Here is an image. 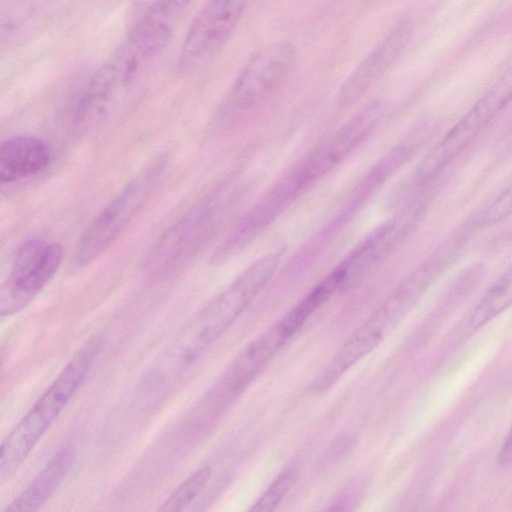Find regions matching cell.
I'll return each instance as SVG.
<instances>
[{
    "label": "cell",
    "mask_w": 512,
    "mask_h": 512,
    "mask_svg": "<svg viewBox=\"0 0 512 512\" xmlns=\"http://www.w3.org/2000/svg\"><path fill=\"white\" fill-rule=\"evenodd\" d=\"M282 255V250H274L261 256L211 299L170 342L162 354L166 366L179 374L188 372L268 284Z\"/></svg>",
    "instance_id": "6da1fadb"
},
{
    "label": "cell",
    "mask_w": 512,
    "mask_h": 512,
    "mask_svg": "<svg viewBox=\"0 0 512 512\" xmlns=\"http://www.w3.org/2000/svg\"><path fill=\"white\" fill-rule=\"evenodd\" d=\"M102 345L100 335L87 340L2 441L1 483L15 474L64 410L86 379Z\"/></svg>",
    "instance_id": "7a4b0ae2"
},
{
    "label": "cell",
    "mask_w": 512,
    "mask_h": 512,
    "mask_svg": "<svg viewBox=\"0 0 512 512\" xmlns=\"http://www.w3.org/2000/svg\"><path fill=\"white\" fill-rule=\"evenodd\" d=\"M167 162L165 154L148 161L92 219L76 246L79 267L99 258L140 213L162 180Z\"/></svg>",
    "instance_id": "3957f363"
},
{
    "label": "cell",
    "mask_w": 512,
    "mask_h": 512,
    "mask_svg": "<svg viewBox=\"0 0 512 512\" xmlns=\"http://www.w3.org/2000/svg\"><path fill=\"white\" fill-rule=\"evenodd\" d=\"M295 60V49L286 41L274 42L254 53L225 94L215 115L226 123L265 101L286 80Z\"/></svg>",
    "instance_id": "277c9868"
},
{
    "label": "cell",
    "mask_w": 512,
    "mask_h": 512,
    "mask_svg": "<svg viewBox=\"0 0 512 512\" xmlns=\"http://www.w3.org/2000/svg\"><path fill=\"white\" fill-rule=\"evenodd\" d=\"M294 334L283 316L247 344L197 407V424L220 415Z\"/></svg>",
    "instance_id": "5b68a950"
},
{
    "label": "cell",
    "mask_w": 512,
    "mask_h": 512,
    "mask_svg": "<svg viewBox=\"0 0 512 512\" xmlns=\"http://www.w3.org/2000/svg\"><path fill=\"white\" fill-rule=\"evenodd\" d=\"M232 203L228 195L186 213L159 238L146 259L145 267L158 273L184 264L215 233Z\"/></svg>",
    "instance_id": "8992f818"
},
{
    "label": "cell",
    "mask_w": 512,
    "mask_h": 512,
    "mask_svg": "<svg viewBox=\"0 0 512 512\" xmlns=\"http://www.w3.org/2000/svg\"><path fill=\"white\" fill-rule=\"evenodd\" d=\"M62 258L63 250L57 242L36 238L22 243L1 286V316H11L25 308L53 279Z\"/></svg>",
    "instance_id": "52a82bcc"
},
{
    "label": "cell",
    "mask_w": 512,
    "mask_h": 512,
    "mask_svg": "<svg viewBox=\"0 0 512 512\" xmlns=\"http://www.w3.org/2000/svg\"><path fill=\"white\" fill-rule=\"evenodd\" d=\"M248 0H205L184 37L180 64L196 67L215 56L233 35Z\"/></svg>",
    "instance_id": "ba28073f"
},
{
    "label": "cell",
    "mask_w": 512,
    "mask_h": 512,
    "mask_svg": "<svg viewBox=\"0 0 512 512\" xmlns=\"http://www.w3.org/2000/svg\"><path fill=\"white\" fill-rule=\"evenodd\" d=\"M412 31L411 22L402 21L371 49L340 87L339 106H351L381 79L405 49Z\"/></svg>",
    "instance_id": "9c48e42d"
},
{
    "label": "cell",
    "mask_w": 512,
    "mask_h": 512,
    "mask_svg": "<svg viewBox=\"0 0 512 512\" xmlns=\"http://www.w3.org/2000/svg\"><path fill=\"white\" fill-rule=\"evenodd\" d=\"M411 220L395 217L375 228L335 267L348 288L384 259L403 239Z\"/></svg>",
    "instance_id": "30bf717a"
},
{
    "label": "cell",
    "mask_w": 512,
    "mask_h": 512,
    "mask_svg": "<svg viewBox=\"0 0 512 512\" xmlns=\"http://www.w3.org/2000/svg\"><path fill=\"white\" fill-rule=\"evenodd\" d=\"M50 147L27 135L12 136L0 148V181L11 183L43 171L51 162Z\"/></svg>",
    "instance_id": "8fae6325"
},
{
    "label": "cell",
    "mask_w": 512,
    "mask_h": 512,
    "mask_svg": "<svg viewBox=\"0 0 512 512\" xmlns=\"http://www.w3.org/2000/svg\"><path fill=\"white\" fill-rule=\"evenodd\" d=\"M411 148L397 145L387 152L357 182L339 211L335 214L327 232L344 225L356 211L407 161Z\"/></svg>",
    "instance_id": "7c38bea8"
},
{
    "label": "cell",
    "mask_w": 512,
    "mask_h": 512,
    "mask_svg": "<svg viewBox=\"0 0 512 512\" xmlns=\"http://www.w3.org/2000/svg\"><path fill=\"white\" fill-rule=\"evenodd\" d=\"M74 457L72 446L65 445L60 448L3 512H28L40 509L68 474Z\"/></svg>",
    "instance_id": "4fadbf2b"
},
{
    "label": "cell",
    "mask_w": 512,
    "mask_h": 512,
    "mask_svg": "<svg viewBox=\"0 0 512 512\" xmlns=\"http://www.w3.org/2000/svg\"><path fill=\"white\" fill-rule=\"evenodd\" d=\"M512 305V263L496 280L472 311L468 320L478 329Z\"/></svg>",
    "instance_id": "5bb4252c"
},
{
    "label": "cell",
    "mask_w": 512,
    "mask_h": 512,
    "mask_svg": "<svg viewBox=\"0 0 512 512\" xmlns=\"http://www.w3.org/2000/svg\"><path fill=\"white\" fill-rule=\"evenodd\" d=\"M212 474L209 465H202L187 476L162 502L158 511L177 512L184 510L198 496Z\"/></svg>",
    "instance_id": "9a60e30c"
},
{
    "label": "cell",
    "mask_w": 512,
    "mask_h": 512,
    "mask_svg": "<svg viewBox=\"0 0 512 512\" xmlns=\"http://www.w3.org/2000/svg\"><path fill=\"white\" fill-rule=\"evenodd\" d=\"M297 471L287 468L282 471L249 508L253 512L274 510L293 487L297 479Z\"/></svg>",
    "instance_id": "2e32d148"
},
{
    "label": "cell",
    "mask_w": 512,
    "mask_h": 512,
    "mask_svg": "<svg viewBox=\"0 0 512 512\" xmlns=\"http://www.w3.org/2000/svg\"><path fill=\"white\" fill-rule=\"evenodd\" d=\"M512 214V182L501 191L482 211L479 222L492 225Z\"/></svg>",
    "instance_id": "e0dca14e"
},
{
    "label": "cell",
    "mask_w": 512,
    "mask_h": 512,
    "mask_svg": "<svg viewBox=\"0 0 512 512\" xmlns=\"http://www.w3.org/2000/svg\"><path fill=\"white\" fill-rule=\"evenodd\" d=\"M498 462L501 465H507L512 462V427L499 450Z\"/></svg>",
    "instance_id": "ac0fdd59"
}]
</instances>
